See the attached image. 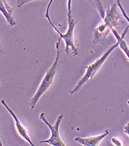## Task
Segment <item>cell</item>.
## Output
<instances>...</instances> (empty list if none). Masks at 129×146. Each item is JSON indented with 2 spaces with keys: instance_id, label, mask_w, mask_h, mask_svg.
<instances>
[{
  "instance_id": "cell-1",
  "label": "cell",
  "mask_w": 129,
  "mask_h": 146,
  "mask_svg": "<svg viewBox=\"0 0 129 146\" xmlns=\"http://www.w3.org/2000/svg\"><path fill=\"white\" fill-rule=\"evenodd\" d=\"M61 38H60L58 42L56 43V56L54 59V62L49 70L46 72L43 77L41 84H39L36 94L33 96L31 100L28 103V105L30 106L31 110L35 108L36 104H37L38 101L43 94L49 89L50 86L53 82L55 75L57 73V67L58 65V62L61 56V50H60V42Z\"/></svg>"
},
{
  "instance_id": "cell-2",
  "label": "cell",
  "mask_w": 129,
  "mask_h": 146,
  "mask_svg": "<svg viewBox=\"0 0 129 146\" xmlns=\"http://www.w3.org/2000/svg\"><path fill=\"white\" fill-rule=\"evenodd\" d=\"M119 46V43L117 41L115 44L113 45L111 47H110L108 50L105 52L102 56H101L99 58H98L94 62L86 66V72L82 78L79 80L78 84H76L75 87L69 92L70 95L74 94L79 90L80 89L86 82H88L89 80H91L94 76L96 74L98 71L101 68L103 64L107 60L108 57L116 48H117Z\"/></svg>"
},
{
  "instance_id": "cell-3",
  "label": "cell",
  "mask_w": 129,
  "mask_h": 146,
  "mask_svg": "<svg viewBox=\"0 0 129 146\" xmlns=\"http://www.w3.org/2000/svg\"><path fill=\"white\" fill-rule=\"evenodd\" d=\"M68 17V28L66 32L63 34L59 31L58 29L52 23L51 24V26L53 28L55 31L58 33L60 36L61 38L64 41L65 52L67 54L69 53L70 50L72 51V53L75 56H78L79 55L78 50L75 47L74 43V30L75 25L77 23V21L73 19L72 16V15H67Z\"/></svg>"
},
{
  "instance_id": "cell-4",
  "label": "cell",
  "mask_w": 129,
  "mask_h": 146,
  "mask_svg": "<svg viewBox=\"0 0 129 146\" xmlns=\"http://www.w3.org/2000/svg\"><path fill=\"white\" fill-rule=\"evenodd\" d=\"M63 118V115H59L54 125H52L46 119V118L44 116V113H41L39 116V119L43 121V122L47 125L50 131H51V137L48 139L40 141L39 143H48L51 146H65L66 145L64 143V142L61 139L59 132V127L60 124L62 121V119Z\"/></svg>"
},
{
  "instance_id": "cell-5",
  "label": "cell",
  "mask_w": 129,
  "mask_h": 146,
  "mask_svg": "<svg viewBox=\"0 0 129 146\" xmlns=\"http://www.w3.org/2000/svg\"><path fill=\"white\" fill-rule=\"evenodd\" d=\"M117 7L116 2H112L105 11V16L103 20V23L110 30L112 29H116L121 21V17L118 13Z\"/></svg>"
},
{
  "instance_id": "cell-6",
  "label": "cell",
  "mask_w": 129,
  "mask_h": 146,
  "mask_svg": "<svg viewBox=\"0 0 129 146\" xmlns=\"http://www.w3.org/2000/svg\"><path fill=\"white\" fill-rule=\"evenodd\" d=\"M1 103L3 106V107L7 110V111L9 112V113L11 115V116L13 118L14 121L15 122L16 129L17 130V132H18V133L19 134V135L22 137L24 140L27 141L31 146H34V145L33 144L32 141H31V139L30 137L29 133H28L27 129L22 124L21 122L20 121V119L17 117V115H15V113L13 112V111L9 107V106L6 104V102L5 101V100H2L1 101Z\"/></svg>"
},
{
  "instance_id": "cell-7",
  "label": "cell",
  "mask_w": 129,
  "mask_h": 146,
  "mask_svg": "<svg viewBox=\"0 0 129 146\" xmlns=\"http://www.w3.org/2000/svg\"><path fill=\"white\" fill-rule=\"evenodd\" d=\"M109 134V130H106L103 134L95 136H90L87 137H75L74 141L84 146H99L101 142Z\"/></svg>"
},
{
  "instance_id": "cell-8",
  "label": "cell",
  "mask_w": 129,
  "mask_h": 146,
  "mask_svg": "<svg viewBox=\"0 0 129 146\" xmlns=\"http://www.w3.org/2000/svg\"><path fill=\"white\" fill-rule=\"evenodd\" d=\"M13 11V7L10 6L6 0H0V11L11 27H14L17 24L12 16Z\"/></svg>"
},
{
  "instance_id": "cell-9",
  "label": "cell",
  "mask_w": 129,
  "mask_h": 146,
  "mask_svg": "<svg viewBox=\"0 0 129 146\" xmlns=\"http://www.w3.org/2000/svg\"><path fill=\"white\" fill-rule=\"evenodd\" d=\"M129 29V26L126 28V29L123 32L121 35H120L118 33V32L116 31L115 29H112L111 30V31L113 33L114 36L117 40V41L119 43V47L121 48V50L124 52V53L125 54L126 56L127 57L128 60L129 61V46L128 44V43L126 42L124 40L125 36L126 33H127L128 30Z\"/></svg>"
},
{
  "instance_id": "cell-10",
  "label": "cell",
  "mask_w": 129,
  "mask_h": 146,
  "mask_svg": "<svg viewBox=\"0 0 129 146\" xmlns=\"http://www.w3.org/2000/svg\"><path fill=\"white\" fill-rule=\"evenodd\" d=\"M54 0H50L49 3H48L46 11H45V17L47 19V20L49 21V23L51 24L52 23H53L50 16H49V9L51 8V6L53 3ZM71 5H72V0H68V3H67V9H68V12H67V15H72V10H71Z\"/></svg>"
},
{
  "instance_id": "cell-11",
  "label": "cell",
  "mask_w": 129,
  "mask_h": 146,
  "mask_svg": "<svg viewBox=\"0 0 129 146\" xmlns=\"http://www.w3.org/2000/svg\"><path fill=\"white\" fill-rule=\"evenodd\" d=\"M94 2H95V6H97V10L98 11L101 18L103 20L105 16V11H104L103 7L101 2L100 0H94Z\"/></svg>"
},
{
  "instance_id": "cell-12",
  "label": "cell",
  "mask_w": 129,
  "mask_h": 146,
  "mask_svg": "<svg viewBox=\"0 0 129 146\" xmlns=\"http://www.w3.org/2000/svg\"><path fill=\"white\" fill-rule=\"evenodd\" d=\"M116 3H117V5L118 6L121 12V13H122V16H124V17L125 19V20L127 21V22L129 23V16H128V13H126V12L124 10V7L122 6V5L120 0H116Z\"/></svg>"
},
{
  "instance_id": "cell-13",
  "label": "cell",
  "mask_w": 129,
  "mask_h": 146,
  "mask_svg": "<svg viewBox=\"0 0 129 146\" xmlns=\"http://www.w3.org/2000/svg\"><path fill=\"white\" fill-rule=\"evenodd\" d=\"M33 1H35V0H16V5L18 8H21L24 5L28 3H30ZM43 1H45V0H43Z\"/></svg>"
},
{
  "instance_id": "cell-14",
  "label": "cell",
  "mask_w": 129,
  "mask_h": 146,
  "mask_svg": "<svg viewBox=\"0 0 129 146\" xmlns=\"http://www.w3.org/2000/svg\"><path fill=\"white\" fill-rule=\"evenodd\" d=\"M111 141L115 145L117 146H121V142H120V140L118 138H113L111 139Z\"/></svg>"
},
{
  "instance_id": "cell-15",
  "label": "cell",
  "mask_w": 129,
  "mask_h": 146,
  "mask_svg": "<svg viewBox=\"0 0 129 146\" xmlns=\"http://www.w3.org/2000/svg\"><path fill=\"white\" fill-rule=\"evenodd\" d=\"M124 132L129 137V122H128L124 128Z\"/></svg>"
},
{
  "instance_id": "cell-16",
  "label": "cell",
  "mask_w": 129,
  "mask_h": 146,
  "mask_svg": "<svg viewBox=\"0 0 129 146\" xmlns=\"http://www.w3.org/2000/svg\"><path fill=\"white\" fill-rule=\"evenodd\" d=\"M127 103H128V105H129V100H128V102H127Z\"/></svg>"
}]
</instances>
